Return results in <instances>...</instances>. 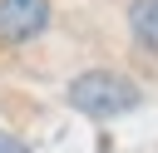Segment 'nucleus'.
<instances>
[{
    "label": "nucleus",
    "mask_w": 158,
    "mask_h": 153,
    "mask_svg": "<svg viewBox=\"0 0 158 153\" xmlns=\"http://www.w3.org/2000/svg\"><path fill=\"white\" fill-rule=\"evenodd\" d=\"M64 99H69L74 114H84V118H94V123H109V118H118V114H133L143 94H138V84H133L128 74H114V69H84L79 79H69Z\"/></svg>",
    "instance_id": "f257e3e1"
},
{
    "label": "nucleus",
    "mask_w": 158,
    "mask_h": 153,
    "mask_svg": "<svg viewBox=\"0 0 158 153\" xmlns=\"http://www.w3.org/2000/svg\"><path fill=\"white\" fill-rule=\"evenodd\" d=\"M54 5L49 0H0V44H30L49 30Z\"/></svg>",
    "instance_id": "f03ea898"
},
{
    "label": "nucleus",
    "mask_w": 158,
    "mask_h": 153,
    "mask_svg": "<svg viewBox=\"0 0 158 153\" xmlns=\"http://www.w3.org/2000/svg\"><path fill=\"white\" fill-rule=\"evenodd\" d=\"M128 30L148 54H158V0H128Z\"/></svg>",
    "instance_id": "7ed1b4c3"
},
{
    "label": "nucleus",
    "mask_w": 158,
    "mask_h": 153,
    "mask_svg": "<svg viewBox=\"0 0 158 153\" xmlns=\"http://www.w3.org/2000/svg\"><path fill=\"white\" fill-rule=\"evenodd\" d=\"M0 153H30V148H25L15 133H5V128H0Z\"/></svg>",
    "instance_id": "20e7f679"
}]
</instances>
